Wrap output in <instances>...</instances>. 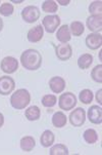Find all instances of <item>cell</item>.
Listing matches in <instances>:
<instances>
[{"mask_svg": "<svg viewBox=\"0 0 102 155\" xmlns=\"http://www.w3.org/2000/svg\"><path fill=\"white\" fill-rule=\"evenodd\" d=\"M31 102V94L25 88L17 89L10 97V105L17 110L25 109Z\"/></svg>", "mask_w": 102, "mask_h": 155, "instance_id": "cell-2", "label": "cell"}, {"mask_svg": "<svg viewBox=\"0 0 102 155\" xmlns=\"http://www.w3.org/2000/svg\"><path fill=\"white\" fill-rule=\"evenodd\" d=\"M56 38L58 41H60L61 43H66L72 39L70 37V27L67 25H62L60 28L57 30L56 33Z\"/></svg>", "mask_w": 102, "mask_h": 155, "instance_id": "cell-15", "label": "cell"}, {"mask_svg": "<svg viewBox=\"0 0 102 155\" xmlns=\"http://www.w3.org/2000/svg\"><path fill=\"white\" fill-rule=\"evenodd\" d=\"M15 87V82L14 78L9 76H1L0 77V94L2 96H7L14 91Z\"/></svg>", "mask_w": 102, "mask_h": 155, "instance_id": "cell-7", "label": "cell"}, {"mask_svg": "<svg viewBox=\"0 0 102 155\" xmlns=\"http://www.w3.org/2000/svg\"><path fill=\"white\" fill-rule=\"evenodd\" d=\"M91 78L95 82L102 83V65L99 64L94 67V69L91 72Z\"/></svg>", "mask_w": 102, "mask_h": 155, "instance_id": "cell-27", "label": "cell"}, {"mask_svg": "<svg viewBox=\"0 0 102 155\" xmlns=\"http://www.w3.org/2000/svg\"><path fill=\"white\" fill-rule=\"evenodd\" d=\"M92 63H93V57L90 54H84L78 59V66L82 70H86L88 68H90Z\"/></svg>", "mask_w": 102, "mask_h": 155, "instance_id": "cell-20", "label": "cell"}, {"mask_svg": "<svg viewBox=\"0 0 102 155\" xmlns=\"http://www.w3.org/2000/svg\"><path fill=\"white\" fill-rule=\"evenodd\" d=\"M102 10V2L101 1H93L89 6V12L90 14L94 15H101Z\"/></svg>", "mask_w": 102, "mask_h": 155, "instance_id": "cell-29", "label": "cell"}, {"mask_svg": "<svg viewBox=\"0 0 102 155\" xmlns=\"http://www.w3.org/2000/svg\"><path fill=\"white\" fill-rule=\"evenodd\" d=\"M83 138L86 143L88 144H95L98 141V134L93 128H88L83 134Z\"/></svg>", "mask_w": 102, "mask_h": 155, "instance_id": "cell-21", "label": "cell"}, {"mask_svg": "<svg viewBox=\"0 0 102 155\" xmlns=\"http://www.w3.org/2000/svg\"><path fill=\"white\" fill-rule=\"evenodd\" d=\"M79 99L84 104H90L91 102L93 101L92 91H90V89H88V88L83 89V91L79 94Z\"/></svg>", "mask_w": 102, "mask_h": 155, "instance_id": "cell-25", "label": "cell"}, {"mask_svg": "<svg viewBox=\"0 0 102 155\" xmlns=\"http://www.w3.org/2000/svg\"><path fill=\"white\" fill-rule=\"evenodd\" d=\"M77 105V98L73 93H64L58 99V106L63 111H70Z\"/></svg>", "mask_w": 102, "mask_h": 155, "instance_id": "cell-3", "label": "cell"}, {"mask_svg": "<svg viewBox=\"0 0 102 155\" xmlns=\"http://www.w3.org/2000/svg\"><path fill=\"white\" fill-rule=\"evenodd\" d=\"M57 3H59V4H61V5H67V4H70V0H66V1H62V0H58V1H57Z\"/></svg>", "mask_w": 102, "mask_h": 155, "instance_id": "cell-32", "label": "cell"}, {"mask_svg": "<svg viewBox=\"0 0 102 155\" xmlns=\"http://www.w3.org/2000/svg\"><path fill=\"white\" fill-rule=\"evenodd\" d=\"M88 119L93 124L102 123V109L98 105H93L88 110Z\"/></svg>", "mask_w": 102, "mask_h": 155, "instance_id": "cell-11", "label": "cell"}, {"mask_svg": "<svg viewBox=\"0 0 102 155\" xmlns=\"http://www.w3.org/2000/svg\"><path fill=\"white\" fill-rule=\"evenodd\" d=\"M49 86L54 94H60L65 88V80L60 76H54L49 80Z\"/></svg>", "mask_w": 102, "mask_h": 155, "instance_id": "cell-14", "label": "cell"}, {"mask_svg": "<svg viewBox=\"0 0 102 155\" xmlns=\"http://www.w3.org/2000/svg\"><path fill=\"white\" fill-rule=\"evenodd\" d=\"M20 63L26 70H38L42 65V56L36 49H27L20 56Z\"/></svg>", "mask_w": 102, "mask_h": 155, "instance_id": "cell-1", "label": "cell"}, {"mask_svg": "<svg viewBox=\"0 0 102 155\" xmlns=\"http://www.w3.org/2000/svg\"><path fill=\"white\" fill-rule=\"evenodd\" d=\"M14 5L9 3V2H4L0 6V15H4V17H9V15L14 14Z\"/></svg>", "mask_w": 102, "mask_h": 155, "instance_id": "cell-28", "label": "cell"}, {"mask_svg": "<svg viewBox=\"0 0 102 155\" xmlns=\"http://www.w3.org/2000/svg\"><path fill=\"white\" fill-rule=\"evenodd\" d=\"M86 45L88 48L96 51L100 48L102 45V36L100 33H92L89 34L86 37Z\"/></svg>", "mask_w": 102, "mask_h": 155, "instance_id": "cell-12", "label": "cell"}, {"mask_svg": "<svg viewBox=\"0 0 102 155\" xmlns=\"http://www.w3.org/2000/svg\"><path fill=\"white\" fill-rule=\"evenodd\" d=\"M20 148H22L23 151L25 152H30L32 151L36 146V141L33 137L31 136H27L23 137V138L20 140Z\"/></svg>", "mask_w": 102, "mask_h": 155, "instance_id": "cell-18", "label": "cell"}, {"mask_svg": "<svg viewBox=\"0 0 102 155\" xmlns=\"http://www.w3.org/2000/svg\"><path fill=\"white\" fill-rule=\"evenodd\" d=\"M43 35H44V28L42 27L41 25H38L28 31L27 38L30 42L36 43V42H39V41L43 38Z\"/></svg>", "mask_w": 102, "mask_h": 155, "instance_id": "cell-13", "label": "cell"}, {"mask_svg": "<svg viewBox=\"0 0 102 155\" xmlns=\"http://www.w3.org/2000/svg\"><path fill=\"white\" fill-rule=\"evenodd\" d=\"M0 68L6 74H12L19 68V62L14 57H6L1 61Z\"/></svg>", "mask_w": 102, "mask_h": 155, "instance_id": "cell-8", "label": "cell"}, {"mask_svg": "<svg viewBox=\"0 0 102 155\" xmlns=\"http://www.w3.org/2000/svg\"><path fill=\"white\" fill-rule=\"evenodd\" d=\"M55 54L56 57L58 58L60 61H67L72 58L73 49L72 46L67 43H61L59 45L55 46Z\"/></svg>", "mask_w": 102, "mask_h": 155, "instance_id": "cell-10", "label": "cell"}, {"mask_svg": "<svg viewBox=\"0 0 102 155\" xmlns=\"http://www.w3.org/2000/svg\"><path fill=\"white\" fill-rule=\"evenodd\" d=\"M70 122L75 127H80L85 123L86 120V111L83 108H77L70 114Z\"/></svg>", "mask_w": 102, "mask_h": 155, "instance_id": "cell-6", "label": "cell"}, {"mask_svg": "<svg viewBox=\"0 0 102 155\" xmlns=\"http://www.w3.org/2000/svg\"><path fill=\"white\" fill-rule=\"evenodd\" d=\"M101 94H102V89H99V91L96 93V100L99 104H102V100H101Z\"/></svg>", "mask_w": 102, "mask_h": 155, "instance_id": "cell-30", "label": "cell"}, {"mask_svg": "<svg viewBox=\"0 0 102 155\" xmlns=\"http://www.w3.org/2000/svg\"><path fill=\"white\" fill-rule=\"evenodd\" d=\"M86 25L89 30L93 33H98L102 29V15H90L86 21Z\"/></svg>", "mask_w": 102, "mask_h": 155, "instance_id": "cell-9", "label": "cell"}, {"mask_svg": "<svg viewBox=\"0 0 102 155\" xmlns=\"http://www.w3.org/2000/svg\"><path fill=\"white\" fill-rule=\"evenodd\" d=\"M2 29H3V21L0 18V32L2 31Z\"/></svg>", "mask_w": 102, "mask_h": 155, "instance_id": "cell-33", "label": "cell"}, {"mask_svg": "<svg viewBox=\"0 0 102 155\" xmlns=\"http://www.w3.org/2000/svg\"><path fill=\"white\" fill-rule=\"evenodd\" d=\"M22 18L26 23L33 24L40 18V9L36 5H29L22 10Z\"/></svg>", "mask_w": 102, "mask_h": 155, "instance_id": "cell-4", "label": "cell"}, {"mask_svg": "<svg viewBox=\"0 0 102 155\" xmlns=\"http://www.w3.org/2000/svg\"><path fill=\"white\" fill-rule=\"evenodd\" d=\"M57 9H58V5L55 1H52V0H47V1H44L43 4H42V10L44 12H49V14H53V12H56Z\"/></svg>", "mask_w": 102, "mask_h": 155, "instance_id": "cell-24", "label": "cell"}, {"mask_svg": "<svg viewBox=\"0 0 102 155\" xmlns=\"http://www.w3.org/2000/svg\"><path fill=\"white\" fill-rule=\"evenodd\" d=\"M69 27H70V31L72 32L73 35L77 36V37L82 35L84 33V30H85L84 29V25L81 22H79V21H74Z\"/></svg>", "mask_w": 102, "mask_h": 155, "instance_id": "cell-22", "label": "cell"}, {"mask_svg": "<svg viewBox=\"0 0 102 155\" xmlns=\"http://www.w3.org/2000/svg\"><path fill=\"white\" fill-rule=\"evenodd\" d=\"M4 124V116L1 112H0V127H2V125Z\"/></svg>", "mask_w": 102, "mask_h": 155, "instance_id": "cell-31", "label": "cell"}, {"mask_svg": "<svg viewBox=\"0 0 102 155\" xmlns=\"http://www.w3.org/2000/svg\"><path fill=\"white\" fill-rule=\"evenodd\" d=\"M69 149L63 144H56V145L52 146L49 151L50 155H69Z\"/></svg>", "mask_w": 102, "mask_h": 155, "instance_id": "cell-23", "label": "cell"}, {"mask_svg": "<svg viewBox=\"0 0 102 155\" xmlns=\"http://www.w3.org/2000/svg\"><path fill=\"white\" fill-rule=\"evenodd\" d=\"M25 116L30 121H36L40 119L41 117V111L37 106H31L25 111Z\"/></svg>", "mask_w": 102, "mask_h": 155, "instance_id": "cell-19", "label": "cell"}, {"mask_svg": "<svg viewBox=\"0 0 102 155\" xmlns=\"http://www.w3.org/2000/svg\"><path fill=\"white\" fill-rule=\"evenodd\" d=\"M57 102V99L54 94H45V96L42 98L41 103L44 107H47V108H51V107L55 106Z\"/></svg>", "mask_w": 102, "mask_h": 155, "instance_id": "cell-26", "label": "cell"}, {"mask_svg": "<svg viewBox=\"0 0 102 155\" xmlns=\"http://www.w3.org/2000/svg\"><path fill=\"white\" fill-rule=\"evenodd\" d=\"M43 27L48 33H54L60 25V18L57 15H48L42 21Z\"/></svg>", "mask_w": 102, "mask_h": 155, "instance_id": "cell-5", "label": "cell"}, {"mask_svg": "<svg viewBox=\"0 0 102 155\" xmlns=\"http://www.w3.org/2000/svg\"><path fill=\"white\" fill-rule=\"evenodd\" d=\"M66 121H67V118L65 116L64 113L61 111L55 112L53 114V116H52V124H53L55 127L60 128V127H65Z\"/></svg>", "mask_w": 102, "mask_h": 155, "instance_id": "cell-17", "label": "cell"}, {"mask_svg": "<svg viewBox=\"0 0 102 155\" xmlns=\"http://www.w3.org/2000/svg\"><path fill=\"white\" fill-rule=\"evenodd\" d=\"M54 141H55V137H54V134L52 133L51 130H44L43 134L41 135L40 143H41V145L43 147H45V148H48V147L52 146Z\"/></svg>", "mask_w": 102, "mask_h": 155, "instance_id": "cell-16", "label": "cell"}]
</instances>
